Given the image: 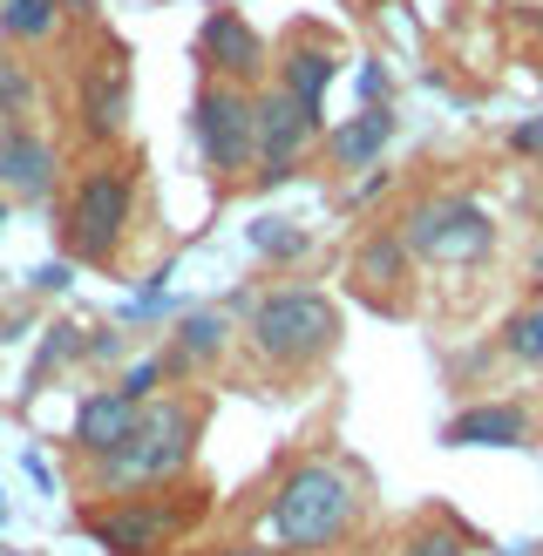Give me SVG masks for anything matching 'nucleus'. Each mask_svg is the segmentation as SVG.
Masks as SVG:
<instances>
[{
    "instance_id": "f257e3e1",
    "label": "nucleus",
    "mask_w": 543,
    "mask_h": 556,
    "mask_svg": "<svg viewBox=\"0 0 543 556\" xmlns=\"http://www.w3.org/2000/svg\"><path fill=\"white\" fill-rule=\"evenodd\" d=\"M361 476H353L346 462L333 455H306V462H292L279 489H272V503H265V536L272 549H286V556H326L333 543L353 536V522H361Z\"/></svg>"
},
{
    "instance_id": "f03ea898",
    "label": "nucleus",
    "mask_w": 543,
    "mask_h": 556,
    "mask_svg": "<svg viewBox=\"0 0 543 556\" xmlns=\"http://www.w3.org/2000/svg\"><path fill=\"white\" fill-rule=\"evenodd\" d=\"M198 434H204V407L198 401H171V394L143 401V414H136V428H129L123 448L89 462L96 495H129V489L177 482L190 468V455H198Z\"/></svg>"
},
{
    "instance_id": "7ed1b4c3",
    "label": "nucleus",
    "mask_w": 543,
    "mask_h": 556,
    "mask_svg": "<svg viewBox=\"0 0 543 556\" xmlns=\"http://www.w3.org/2000/svg\"><path fill=\"white\" fill-rule=\"evenodd\" d=\"M204 509H211V495L177 476V482L129 489V495H116V503L89 509V536L109 556H163V549H177L184 530H198Z\"/></svg>"
},
{
    "instance_id": "20e7f679",
    "label": "nucleus",
    "mask_w": 543,
    "mask_h": 556,
    "mask_svg": "<svg viewBox=\"0 0 543 556\" xmlns=\"http://www.w3.org/2000/svg\"><path fill=\"white\" fill-rule=\"evenodd\" d=\"M136 217V163L129 156H96L89 170L75 177L68 211H62V252L68 265H116L123 238Z\"/></svg>"
},
{
    "instance_id": "39448f33",
    "label": "nucleus",
    "mask_w": 543,
    "mask_h": 556,
    "mask_svg": "<svg viewBox=\"0 0 543 556\" xmlns=\"http://www.w3.org/2000/svg\"><path fill=\"white\" fill-rule=\"evenodd\" d=\"M244 340H252V353L265 359V367L306 374V367H319V359L340 346V305L326 292H313V286H279V292H265L252 305Z\"/></svg>"
},
{
    "instance_id": "423d86ee",
    "label": "nucleus",
    "mask_w": 543,
    "mask_h": 556,
    "mask_svg": "<svg viewBox=\"0 0 543 556\" xmlns=\"http://www.w3.org/2000/svg\"><path fill=\"white\" fill-rule=\"evenodd\" d=\"M258 89H238V81H204L198 102H190V136H198V156L217 177L258 170Z\"/></svg>"
},
{
    "instance_id": "0eeeda50",
    "label": "nucleus",
    "mask_w": 543,
    "mask_h": 556,
    "mask_svg": "<svg viewBox=\"0 0 543 556\" xmlns=\"http://www.w3.org/2000/svg\"><path fill=\"white\" fill-rule=\"evenodd\" d=\"M401 244L434 265H476L496 252V217L476 198H421L401 217Z\"/></svg>"
},
{
    "instance_id": "6e6552de",
    "label": "nucleus",
    "mask_w": 543,
    "mask_h": 556,
    "mask_svg": "<svg viewBox=\"0 0 543 556\" xmlns=\"http://www.w3.org/2000/svg\"><path fill=\"white\" fill-rule=\"evenodd\" d=\"M75 123L96 150L123 143L129 129V48L123 41H102L89 62H81V89H75Z\"/></svg>"
},
{
    "instance_id": "1a4fd4ad",
    "label": "nucleus",
    "mask_w": 543,
    "mask_h": 556,
    "mask_svg": "<svg viewBox=\"0 0 543 556\" xmlns=\"http://www.w3.org/2000/svg\"><path fill=\"white\" fill-rule=\"evenodd\" d=\"M252 102H258V184L272 190V184L299 177V156H306V143L319 136V116L306 102H292L279 81H265Z\"/></svg>"
},
{
    "instance_id": "9d476101",
    "label": "nucleus",
    "mask_w": 543,
    "mask_h": 556,
    "mask_svg": "<svg viewBox=\"0 0 543 556\" xmlns=\"http://www.w3.org/2000/svg\"><path fill=\"white\" fill-rule=\"evenodd\" d=\"M198 62L211 81H238V89H258L265 68H272V48L238 8H211L198 27Z\"/></svg>"
},
{
    "instance_id": "9b49d317",
    "label": "nucleus",
    "mask_w": 543,
    "mask_h": 556,
    "mask_svg": "<svg viewBox=\"0 0 543 556\" xmlns=\"http://www.w3.org/2000/svg\"><path fill=\"white\" fill-rule=\"evenodd\" d=\"M54 184H62V156H54V143L27 123H0V198L8 204H48Z\"/></svg>"
},
{
    "instance_id": "f8f14e48",
    "label": "nucleus",
    "mask_w": 543,
    "mask_h": 556,
    "mask_svg": "<svg viewBox=\"0 0 543 556\" xmlns=\"http://www.w3.org/2000/svg\"><path fill=\"white\" fill-rule=\"evenodd\" d=\"M407 271H415V252L401 244V231H374L353 252V292L374 313H407Z\"/></svg>"
},
{
    "instance_id": "ddd939ff",
    "label": "nucleus",
    "mask_w": 543,
    "mask_h": 556,
    "mask_svg": "<svg viewBox=\"0 0 543 556\" xmlns=\"http://www.w3.org/2000/svg\"><path fill=\"white\" fill-rule=\"evenodd\" d=\"M523 441H530L523 401H469L442 421V448H523Z\"/></svg>"
},
{
    "instance_id": "4468645a",
    "label": "nucleus",
    "mask_w": 543,
    "mask_h": 556,
    "mask_svg": "<svg viewBox=\"0 0 543 556\" xmlns=\"http://www.w3.org/2000/svg\"><path fill=\"white\" fill-rule=\"evenodd\" d=\"M394 109L388 102H367V109H353V116H340V129L326 136V163H333L340 177H353V170H374L380 156H388V143H394Z\"/></svg>"
},
{
    "instance_id": "2eb2a0df",
    "label": "nucleus",
    "mask_w": 543,
    "mask_h": 556,
    "mask_svg": "<svg viewBox=\"0 0 543 556\" xmlns=\"http://www.w3.org/2000/svg\"><path fill=\"white\" fill-rule=\"evenodd\" d=\"M136 407L129 394H116V387H96V394H81L75 401V455L81 462H102V455H116L129 428H136Z\"/></svg>"
},
{
    "instance_id": "dca6fc26",
    "label": "nucleus",
    "mask_w": 543,
    "mask_h": 556,
    "mask_svg": "<svg viewBox=\"0 0 543 556\" xmlns=\"http://www.w3.org/2000/svg\"><path fill=\"white\" fill-rule=\"evenodd\" d=\"M272 68H279L272 81H279L292 102H306L313 116H326V89L340 81V54L333 48H326V41H286V54Z\"/></svg>"
},
{
    "instance_id": "f3484780",
    "label": "nucleus",
    "mask_w": 543,
    "mask_h": 556,
    "mask_svg": "<svg viewBox=\"0 0 543 556\" xmlns=\"http://www.w3.org/2000/svg\"><path fill=\"white\" fill-rule=\"evenodd\" d=\"M225 346H231V319H225V313H184V319L171 326V346H163V359H171V380L211 367Z\"/></svg>"
},
{
    "instance_id": "a211bd4d",
    "label": "nucleus",
    "mask_w": 543,
    "mask_h": 556,
    "mask_svg": "<svg viewBox=\"0 0 543 556\" xmlns=\"http://www.w3.org/2000/svg\"><path fill=\"white\" fill-rule=\"evenodd\" d=\"M81 326H68V319H54V326H41V346H35V367H27V387L21 394H41L48 387V374H62L68 359H81Z\"/></svg>"
},
{
    "instance_id": "6ab92c4d",
    "label": "nucleus",
    "mask_w": 543,
    "mask_h": 556,
    "mask_svg": "<svg viewBox=\"0 0 543 556\" xmlns=\"http://www.w3.org/2000/svg\"><path fill=\"white\" fill-rule=\"evenodd\" d=\"M62 27V0H0V35L8 41H48Z\"/></svg>"
},
{
    "instance_id": "aec40b11",
    "label": "nucleus",
    "mask_w": 543,
    "mask_h": 556,
    "mask_svg": "<svg viewBox=\"0 0 543 556\" xmlns=\"http://www.w3.org/2000/svg\"><path fill=\"white\" fill-rule=\"evenodd\" d=\"M496 346L516 359V367H543V305H523V313H509Z\"/></svg>"
},
{
    "instance_id": "412c9836",
    "label": "nucleus",
    "mask_w": 543,
    "mask_h": 556,
    "mask_svg": "<svg viewBox=\"0 0 543 556\" xmlns=\"http://www.w3.org/2000/svg\"><path fill=\"white\" fill-rule=\"evenodd\" d=\"M252 252L272 258V265H292V258L313 252V238L299 231V225H286V217H258V225H252Z\"/></svg>"
},
{
    "instance_id": "4be33fe9",
    "label": "nucleus",
    "mask_w": 543,
    "mask_h": 556,
    "mask_svg": "<svg viewBox=\"0 0 543 556\" xmlns=\"http://www.w3.org/2000/svg\"><path fill=\"white\" fill-rule=\"evenodd\" d=\"M27 102H35V68L21 54H0V123L27 116Z\"/></svg>"
},
{
    "instance_id": "5701e85b",
    "label": "nucleus",
    "mask_w": 543,
    "mask_h": 556,
    "mask_svg": "<svg viewBox=\"0 0 543 556\" xmlns=\"http://www.w3.org/2000/svg\"><path fill=\"white\" fill-rule=\"evenodd\" d=\"M163 380H171V359H163V353H143V359H129V367H123L116 394H129L136 407H143V401H156V387H163Z\"/></svg>"
},
{
    "instance_id": "b1692460",
    "label": "nucleus",
    "mask_w": 543,
    "mask_h": 556,
    "mask_svg": "<svg viewBox=\"0 0 543 556\" xmlns=\"http://www.w3.org/2000/svg\"><path fill=\"white\" fill-rule=\"evenodd\" d=\"M401 556H469V536H462L455 522H421V530L401 543Z\"/></svg>"
},
{
    "instance_id": "393cba45",
    "label": "nucleus",
    "mask_w": 543,
    "mask_h": 556,
    "mask_svg": "<svg viewBox=\"0 0 543 556\" xmlns=\"http://www.w3.org/2000/svg\"><path fill=\"white\" fill-rule=\"evenodd\" d=\"M509 150L543 163V116H523V123H516V129H509Z\"/></svg>"
},
{
    "instance_id": "a878e982",
    "label": "nucleus",
    "mask_w": 543,
    "mask_h": 556,
    "mask_svg": "<svg viewBox=\"0 0 543 556\" xmlns=\"http://www.w3.org/2000/svg\"><path fill=\"white\" fill-rule=\"evenodd\" d=\"M388 102V62H361V109Z\"/></svg>"
},
{
    "instance_id": "bb28decb",
    "label": "nucleus",
    "mask_w": 543,
    "mask_h": 556,
    "mask_svg": "<svg viewBox=\"0 0 543 556\" xmlns=\"http://www.w3.org/2000/svg\"><path fill=\"white\" fill-rule=\"evenodd\" d=\"M35 292H68V258H54L35 271Z\"/></svg>"
},
{
    "instance_id": "cd10ccee",
    "label": "nucleus",
    "mask_w": 543,
    "mask_h": 556,
    "mask_svg": "<svg viewBox=\"0 0 543 556\" xmlns=\"http://www.w3.org/2000/svg\"><path fill=\"white\" fill-rule=\"evenodd\" d=\"M81 353H89V359H116V353H123V340H116V332H96V340L81 346Z\"/></svg>"
},
{
    "instance_id": "c85d7f7f",
    "label": "nucleus",
    "mask_w": 543,
    "mask_h": 556,
    "mask_svg": "<svg viewBox=\"0 0 543 556\" xmlns=\"http://www.w3.org/2000/svg\"><path fill=\"white\" fill-rule=\"evenodd\" d=\"M211 556H279V549H265V543H225V549H211Z\"/></svg>"
},
{
    "instance_id": "c756f323",
    "label": "nucleus",
    "mask_w": 543,
    "mask_h": 556,
    "mask_svg": "<svg viewBox=\"0 0 543 556\" xmlns=\"http://www.w3.org/2000/svg\"><path fill=\"white\" fill-rule=\"evenodd\" d=\"M536 278H543V244H536Z\"/></svg>"
},
{
    "instance_id": "7c9ffc66",
    "label": "nucleus",
    "mask_w": 543,
    "mask_h": 556,
    "mask_svg": "<svg viewBox=\"0 0 543 556\" xmlns=\"http://www.w3.org/2000/svg\"><path fill=\"white\" fill-rule=\"evenodd\" d=\"M0 225H8V198H0Z\"/></svg>"
},
{
    "instance_id": "2f4dec72",
    "label": "nucleus",
    "mask_w": 543,
    "mask_h": 556,
    "mask_svg": "<svg viewBox=\"0 0 543 556\" xmlns=\"http://www.w3.org/2000/svg\"><path fill=\"white\" fill-rule=\"evenodd\" d=\"M0 522H8V495H0Z\"/></svg>"
}]
</instances>
